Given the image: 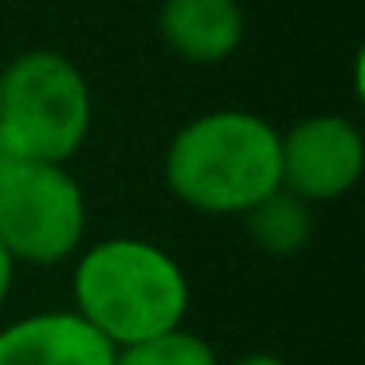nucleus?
I'll list each match as a JSON object with an SVG mask.
<instances>
[{"mask_svg":"<svg viewBox=\"0 0 365 365\" xmlns=\"http://www.w3.org/2000/svg\"><path fill=\"white\" fill-rule=\"evenodd\" d=\"M75 314L87 318L114 349L177 330L189 314V279L158 244L114 236L87 247L75 263Z\"/></svg>","mask_w":365,"mask_h":365,"instance_id":"obj_1","label":"nucleus"},{"mask_svg":"<svg viewBox=\"0 0 365 365\" xmlns=\"http://www.w3.org/2000/svg\"><path fill=\"white\" fill-rule=\"evenodd\" d=\"M165 185L208 216H244L279 185V130L247 110L192 118L165 153Z\"/></svg>","mask_w":365,"mask_h":365,"instance_id":"obj_2","label":"nucleus"},{"mask_svg":"<svg viewBox=\"0 0 365 365\" xmlns=\"http://www.w3.org/2000/svg\"><path fill=\"white\" fill-rule=\"evenodd\" d=\"M0 130L24 161L67 165L91 130V87L59 51H28L0 71Z\"/></svg>","mask_w":365,"mask_h":365,"instance_id":"obj_3","label":"nucleus"},{"mask_svg":"<svg viewBox=\"0 0 365 365\" xmlns=\"http://www.w3.org/2000/svg\"><path fill=\"white\" fill-rule=\"evenodd\" d=\"M87 200L67 165L24 161L0 181V244L16 263L51 267L79 252Z\"/></svg>","mask_w":365,"mask_h":365,"instance_id":"obj_4","label":"nucleus"},{"mask_svg":"<svg viewBox=\"0 0 365 365\" xmlns=\"http://www.w3.org/2000/svg\"><path fill=\"white\" fill-rule=\"evenodd\" d=\"M365 165L361 130L338 114H314L279 134V185L299 200H334L349 192Z\"/></svg>","mask_w":365,"mask_h":365,"instance_id":"obj_5","label":"nucleus"},{"mask_svg":"<svg viewBox=\"0 0 365 365\" xmlns=\"http://www.w3.org/2000/svg\"><path fill=\"white\" fill-rule=\"evenodd\" d=\"M118 349L75 310L28 314L0 330V365H114Z\"/></svg>","mask_w":365,"mask_h":365,"instance_id":"obj_6","label":"nucleus"},{"mask_svg":"<svg viewBox=\"0 0 365 365\" xmlns=\"http://www.w3.org/2000/svg\"><path fill=\"white\" fill-rule=\"evenodd\" d=\"M161 36L189 63H220L244 36V12L236 0H165Z\"/></svg>","mask_w":365,"mask_h":365,"instance_id":"obj_7","label":"nucleus"},{"mask_svg":"<svg viewBox=\"0 0 365 365\" xmlns=\"http://www.w3.org/2000/svg\"><path fill=\"white\" fill-rule=\"evenodd\" d=\"M244 220L252 240L271 255H294L310 240V205L287 189H275L259 205H252Z\"/></svg>","mask_w":365,"mask_h":365,"instance_id":"obj_8","label":"nucleus"},{"mask_svg":"<svg viewBox=\"0 0 365 365\" xmlns=\"http://www.w3.org/2000/svg\"><path fill=\"white\" fill-rule=\"evenodd\" d=\"M114 365H220L216 349L189 330H165L158 338H145L114 354Z\"/></svg>","mask_w":365,"mask_h":365,"instance_id":"obj_9","label":"nucleus"},{"mask_svg":"<svg viewBox=\"0 0 365 365\" xmlns=\"http://www.w3.org/2000/svg\"><path fill=\"white\" fill-rule=\"evenodd\" d=\"M16 165H24V158H20V150L12 145V138L0 130V181H4V177H9Z\"/></svg>","mask_w":365,"mask_h":365,"instance_id":"obj_10","label":"nucleus"},{"mask_svg":"<svg viewBox=\"0 0 365 365\" xmlns=\"http://www.w3.org/2000/svg\"><path fill=\"white\" fill-rule=\"evenodd\" d=\"M12 275H16V259L9 255V247L0 244V307H4V299L12 291Z\"/></svg>","mask_w":365,"mask_h":365,"instance_id":"obj_11","label":"nucleus"},{"mask_svg":"<svg viewBox=\"0 0 365 365\" xmlns=\"http://www.w3.org/2000/svg\"><path fill=\"white\" fill-rule=\"evenodd\" d=\"M236 365H291V361H283V357H275V354H247V357H240Z\"/></svg>","mask_w":365,"mask_h":365,"instance_id":"obj_12","label":"nucleus"}]
</instances>
